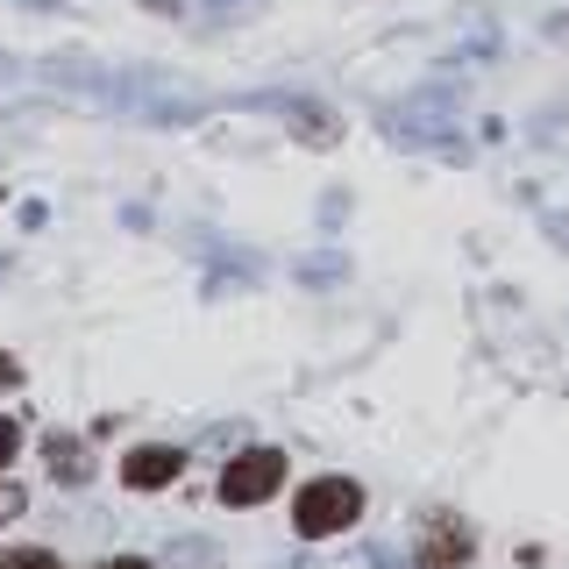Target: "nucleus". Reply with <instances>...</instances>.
Returning <instances> with one entry per match:
<instances>
[{"mask_svg":"<svg viewBox=\"0 0 569 569\" xmlns=\"http://www.w3.org/2000/svg\"><path fill=\"white\" fill-rule=\"evenodd\" d=\"M356 512H363V491L349 477H313L292 506V527H299V541H328V533L356 527Z\"/></svg>","mask_w":569,"mask_h":569,"instance_id":"1","label":"nucleus"},{"mask_svg":"<svg viewBox=\"0 0 569 569\" xmlns=\"http://www.w3.org/2000/svg\"><path fill=\"white\" fill-rule=\"evenodd\" d=\"M278 485H284V456L278 449H249V456H236L221 470V498H228V506H263Z\"/></svg>","mask_w":569,"mask_h":569,"instance_id":"2","label":"nucleus"},{"mask_svg":"<svg viewBox=\"0 0 569 569\" xmlns=\"http://www.w3.org/2000/svg\"><path fill=\"white\" fill-rule=\"evenodd\" d=\"M249 107H271V114L284 121V129H292L299 142H313V150H328V142H342V121H335V114H328L320 100H299V93H257Z\"/></svg>","mask_w":569,"mask_h":569,"instance_id":"3","label":"nucleus"},{"mask_svg":"<svg viewBox=\"0 0 569 569\" xmlns=\"http://www.w3.org/2000/svg\"><path fill=\"white\" fill-rule=\"evenodd\" d=\"M178 470H186V456L164 449V441H150V449H136L129 462H121V485H129V491H164Z\"/></svg>","mask_w":569,"mask_h":569,"instance_id":"4","label":"nucleus"},{"mask_svg":"<svg viewBox=\"0 0 569 569\" xmlns=\"http://www.w3.org/2000/svg\"><path fill=\"white\" fill-rule=\"evenodd\" d=\"M470 527H456L449 512H441V520H427V548H420V569H462L470 562Z\"/></svg>","mask_w":569,"mask_h":569,"instance_id":"5","label":"nucleus"},{"mask_svg":"<svg viewBox=\"0 0 569 569\" xmlns=\"http://www.w3.org/2000/svg\"><path fill=\"white\" fill-rule=\"evenodd\" d=\"M50 477H64V485H86L93 477V456H86V441L79 435H50Z\"/></svg>","mask_w":569,"mask_h":569,"instance_id":"6","label":"nucleus"},{"mask_svg":"<svg viewBox=\"0 0 569 569\" xmlns=\"http://www.w3.org/2000/svg\"><path fill=\"white\" fill-rule=\"evenodd\" d=\"M342 271H349L342 257H307V263H299V278H307V284H335Z\"/></svg>","mask_w":569,"mask_h":569,"instance_id":"7","label":"nucleus"},{"mask_svg":"<svg viewBox=\"0 0 569 569\" xmlns=\"http://www.w3.org/2000/svg\"><path fill=\"white\" fill-rule=\"evenodd\" d=\"M0 569H58V556H43V548H8Z\"/></svg>","mask_w":569,"mask_h":569,"instance_id":"8","label":"nucleus"},{"mask_svg":"<svg viewBox=\"0 0 569 569\" xmlns=\"http://www.w3.org/2000/svg\"><path fill=\"white\" fill-rule=\"evenodd\" d=\"M14 449H22V427H14V420H0V470L14 462Z\"/></svg>","mask_w":569,"mask_h":569,"instance_id":"9","label":"nucleus"},{"mask_svg":"<svg viewBox=\"0 0 569 569\" xmlns=\"http://www.w3.org/2000/svg\"><path fill=\"white\" fill-rule=\"evenodd\" d=\"M14 512H22V491H14V485H0V520H14Z\"/></svg>","mask_w":569,"mask_h":569,"instance_id":"10","label":"nucleus"},{"mask_svg":"<svg viewBox=\"0 0 569 569\" xmlns=\"http://www.w3.org/2000/svg\"><path fill=\"white\" fill-rule=\"evenodd\" d=\"M100 569H150V562H136V556H114V562H100Z\"/></svg>","mask_w":569,"mask_h":569,"instance_id":"11","label":"nucleus"},{"mask_svg":"<svg viewBox=\"0 0 569 569\" xmlns=\"http://www.w3.org/2000/svg\"><path fill=\"white\" fill-rule=\"evenodd\" d=\"M22 8H58V0H22Z\"/></svg>","mask_w":569,"mask_h":569,"instance_id":"12","label":"nucleus"},{"mask_svg":"<svg viewBox=\"0 0 569 569\" xmlns=\"http://www.w3.org/2000/svg\"><path fill=\"white\" fill-rule=\"evenodd\" d=\"M200 8H228V0H200Z\"/></svg>","mask_w":569,"mask_h":569,"instance_id":"13","label":"nucleus"}]
</instances>
